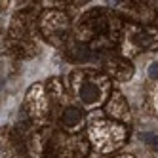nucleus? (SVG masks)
I'll return each mask as SVG.
<instances>
[{
    "mask_svg": "<svg viewBox=\"0 0 158 158\" xmlns=\"http://www.w3.org/2000/svg\"><path fill=\"white\" fill-rule=\"evenodd\" d=\"M80 97L82 101H86V103H95V101L99 99V89L95 84H84L82 92H80Z\"/></svg>",
    "mask_w": 158,
    "mask_h": 158,
    "instance_id": "f03ea898",
    "label": "nucleus"
},
{
    "mask_svg": "<svg viewBox=\"0 0 158 158\" xmlns=\"http://www.w3.org/2000/svg\"><path fill=\"white\" fill-rule=\"evenodd\" d=\"M82 110L78 109V107H69L65 112H63V122H65V126L67 128H74L78 126V124L82 122Z\"/></svg>",
    "mask_w": 158,
    "mask_h": 158,
    "instance_id": "f257e3e1",
    "label": "nucleus"
},
{
    "mask_svg": "<svg viewBox=\"0 0 158 158\" xmlns=\"http://www.w3.org/2000/svg\"><path fill=\"white\" fill-rule=\"evenodd\" d=\"M149 76L151 78H158V63H152L149 67Z\"/></svg>",
    "mask_w": 158,
    "mask_h": 158,
    "instance_id": "20e7f679",
    "label": "nucleus"
},
{
    "mask_svg": "<svg viewBox=\"0 0 158 158\" xmlns=\"http://www.w3.org/2000/svg\"><path fill=\"white\" fill-rule=\"evenodd\" d=\"M141 137H143L147 143H151V145L154 147V149L158 151V135H156V133H143Z\"/></svg>",
    "mask_w": 158,
    "mask_h": 158,
    "instance_id": "7ed1b4c3",
    "label": "nucleus"
}]
</instances>
